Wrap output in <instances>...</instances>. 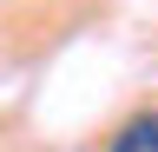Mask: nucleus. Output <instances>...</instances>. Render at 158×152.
<instances>
[{
    "label": "nucleus",
    "mask_w": 158,
    "mask_h": 152,
    "mask_svg": "<svg viewBox=\"0 0 158 152\" xmlns=\"http://www.w3.org/2000/svg\"><path fill=\"white\" fill-rule=\"evenodd\" d=\"M106 152H158V112H138V119H125L112 132Z\"/></svg>",
    "instance_id": "obj_1"
}]
</instances>
